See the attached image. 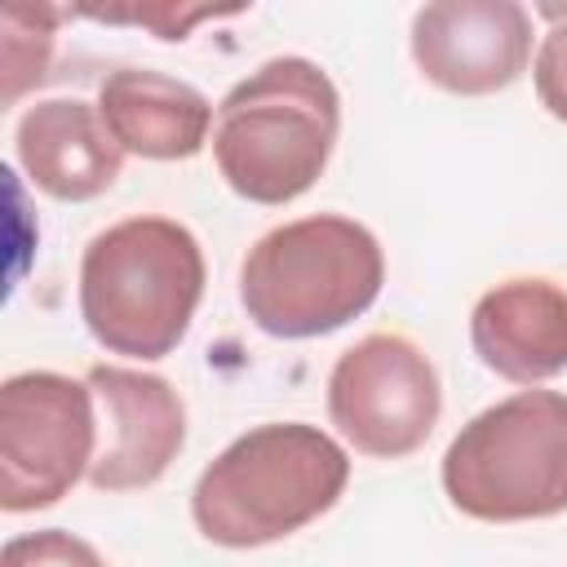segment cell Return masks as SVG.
Wrapping results in <instances>:
<instances>
[{"mask_svg":"<svg viewBox=\"0 0 567 567\" xmlns=\"http://www.w3.org/2000/svg\"><path fill=\"white\" fill-rule=\"evenodd\" d=\"M97 452L93 390L62 372H18L0 385V509L27 514L89 478Z\"/></svg>","mask_w":567,"mask_h":567,"instance_id":"6","label":"cell"},{"mask_svg":"<svg viewBox=\"0 0 567 567\" xmlns=\"http://www.w3.org/2000/svg\"><path fill=\"white\" fill-rule=\"evenodd\" d=\"M385 279L381 244L368 226L315 213L261 235L239 270V301L270 337H323L363 315Z\"/></svg>","mask_w":567,"mask_h":567,"instance_id":"4","label":"cell"},{"mask_svg":"<svg viewBox=\"0 0 567 567\" xmlns=\"http://www.w3.org/2000/svg\"><path fill=\"white\" fill-rule=\"evenodd\" d=\"M474 354L514 385L567 372V292L549 279H505L470 315Z\"/></svg>","mask_w":567,"mask_h":567,"instance_id":"10","label":"cell"},{"mask_svg":"<svg viewBox=\"0 0 567 567\" xmlns=\"http://www.w3.org/2000/svg\"><path fill=\"white\" fill-rule=\"evenodd\" d=\"M536 13L549 22V31L536 49V66H532L536 97L554 120L567 124V4H540Z\"/></svg>","mask_w":567,"mask_h":567,"instance_id":"14","label":"cell"},{"mask_svg":"<svg viewBox=\"0 0 567 567\" xmlns=\"http://www.w3.org/2000/svg\"><path fill=\"white\" fill-rule=\"evenodd\" d=\"M18 164L53 199H93L102 195L124 164L120 142L111 137L97 106L80 97L35 102L18 120Z\"/></svg>","mask_w":567,"mask_h":567,"instance_id":"11","label":"cell"},{"mask_svg":"<svg viewBox=\"0 0 567 567\" xmlns=\"http://www.w3.org/2000/svg\"><path fill=\"white\" fill-rule=\"evenodd\" d=\"M341 133V97L306 58H270L239 80L213 120V159L226 186L252 204L306 195Z\"/></svg>","mask_w":567,"mask_h":567,"instance_id":"2","label":"cell"},{"mask_svg":"<svg viewBox=\"0 0 567 567\" xmlns=\"http://www.w3.org/2000/svg\"><path fill=\"white\" fill-rule=\"evenodd\" d=\"M0 567H106V563L80 536L49 527V532H31V536H13L0 549Z\"/></svg>","mask_w":567,"mask_h":567,"instance_id":"15","label":"cell"},{"mask_svg":"<svg viewBox=\"0 0 567 567\" xmlns=\"http://www.w3.org/2000/svg\"><path fill=\"white\" fill-rule=\"evenodd\" d=\"M412 58L447 93L483 97L514 84L532 58V13L514 0H439L412 18Z\"/></svg>","mask_w":567,"mask_h":567,"instance_id":"9","label":"cell"},{"mask_svg":"<svg viewBox=\"0 0 567 567\" xmlns=\"http://www.w3.org/2000/svg\"><path fill=\"white\" fill-rule=\"evenodd\" d=\"M97 111L120 151L142 159H190L213 124V106L195 84L142 66L111 71L97 89Z\"/></svg>","mask_w":567,"mask_h":567,"instance_id":"12","label":"cell"},{"mask_svg":"<svg viewBox=\"0 0 567 567\" xmlns=\"http://www.w3.org/2000/svg\"><path fill=\"white\" fill-rule=\"evenodd\" d=\"M199 297V239L168 217H124L84 248L80 315L111 354L164 359L186 337Z\"/></svg>","mask_w":567,"mask_h":567,"instance_id":"3","label":"cell"},{"mask_svg":"<svg viewBox=\"0 0 567 567\" xmlns=\"http://www.w3.org/2000/svg\"><path fill=\"white\" fill-rule=\"evenodd\" d=\"M0 27H4V102H13L27 84L44 80L49 49H53V27L40 31L35 40H27L31 35V4H4Z\"/></svg>","mask_w":567,"mask_h":567,"instance_id":"13","label":"cell"},{"mask_svg":"<svg viewBox=\"0 0 567 567\" xmlns=\"http://www.w3.org/2000/svg\"><path fill=\"white\" fill-rule=\"evenodd\" d=\"M350 483L341 443L301 421H275L239 434L195 483V527L226 549H252L292 536L337 505Z\"/></svg>","mask_w":567,"mask_h":567,"instance_id":"1","label":"cell"},{"mask_svg":"<svg viewBox=\"0 0 567 567\" xmlns=\"http://www.w3.org/2000/svg\"><path fill=\"white\" fill-rule=\"evenodd\" d=\"M447 501L478 523L567 509V394L523 390L478 412L443 452Z\"/></svg>","mask_w":567,"mask_h":567,"instance_id":"5","label":"cell"},{"mask_svg":"<svg viewBox=\"0 0 567 567\" xmlns=\"http://www.w3.org/2000/svg\"><path fill=\"white\" fill-rule=\"evenodd\" d=\"M439 408L443 394L434 363L399 332L354 341L328 377V416L363 456L394 461L416 452L430 439Z\"/></svg>","mask_w":567,"mask_h":567,"instance_id":"7","label":"cell"},{"mask_svg":"<svg viewBox=\"0 0 567 567\" xmlns=\"http://www.w3.org/2000/svg\"><path fill=\"white\" fill-rule=\"evenodd\" d=\"M84 385L97 408V452L89 483L97 492L151 487L186 443V408L164 377L97 363Z\"/></svg>","mask_w":567,"mask_h":567,"instance_id":"8","label":"cell"},{"mask_svg":"<svg viewBox=\"0 0 567 567\" xmlns=\"http://www.w3.org/2000/svg\"><path fill=\"white\" fill-rule=\"evenodd\" d=\"M84 18H97V22H137V27H151L159 40H186L195 22H208V18H230L239 9H173V4H142V9H80Z\"/></svg>","mask_w":567,"mask_h":567,"instance_id":"16","label":"cell"}]
</instances>
